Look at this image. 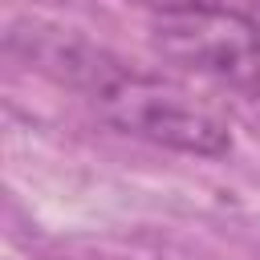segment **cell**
<instances>
[{"mask_svg":"<svg viewBox=\"0 0 260 260\" xmlns=\"http://www.w3.org/2000/svg\"><path fill=\"white\" fill-rule=\"evenodd\" d=\"M150 41L171 65L260 102V24L252 12H158Z\"/></svg>","mask_w":260,"mask_h":260,"instance_id":"cell-2","label":"cell"},{"mask_svg":"<svg viewBox=\"0 0 260 260\" xmlns=\"http://www.w3.org/2000/svg\"><path fill=\"white\" fill-rule=\"evenodd\" d=\"M154 12H195V8H219V12H256L260 0H138Z\"/></svg>","mask_w":260,"mask_h":260,"instance_id":"cell-3","label":"cell"},{"mask_svg":"<svg viewBox=\"0 0 260 260\" xmlns=\"http://www.w3.org/2000/svg\"><path fill=\"white\" fill-rule=\"evenodd\" d=\"M37 61L57 65V73L77 85L89 106L122 134L199 158H219L232 150V122L207 98L162 73L130 69L85 45H57L49 53H37Z\"/></svg>","mask_w":260,"mask_h":260,"instance_id":"cell-1","label":"cell"}]
</instances>
